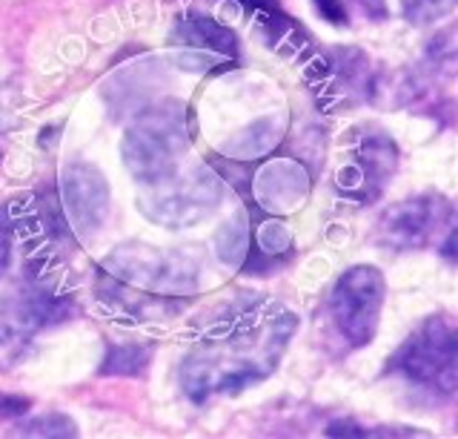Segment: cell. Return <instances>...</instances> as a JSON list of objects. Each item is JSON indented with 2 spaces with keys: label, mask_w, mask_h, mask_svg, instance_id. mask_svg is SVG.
<instances>
[{
  "label": "cell",
  "mask_w": 458,
  "mask_h": 439,
  "mask_svg": "<svg viewBox=\"0 0 458 439\" xmlns=\"http://www.w3.org/2000/svg\"><path fill=\"white\" fill-rule=\"evenodd\" d=\"M14 230H18V216L12 204H0V279L6 276L14 253Z\"/></svg>",
  "instance_id": "9a60e30c"
},
{
  "label": "cell",
  "mask_w": 458,
  "mask_h": 439,
  "mask_svg": "<svg viewBox=\"0 0 458 439\" xmlns=\"http://www.w3.org/2000/svg\"><path fill=\"white\" fill-rule=\"evenodd\" d=\"M347 161L338 167V193L369 204L384 193V184L393 178L398 164V150L390 135L381 130H355L347 138Z\"/></svg>",
  "instance_id": "ba28073f"
},
{
  "label": "cell",
  "mask_w": 458,
  "mask_h": 439,
  "mask_svg": "<svg viewBox=\"0 0 458 439\" xmlns=\"http://www.w3.org/2000/svg\"><path fill=\"white\" fill-rule=\"evenodd\" d=\"M12 434L14 436H78V425L72 422V417L47 414V417L23 419Z\"/></svg>",
  "instance_id": "5bb4252c"
},
{
  "label": "cell",
  "mask_w": 458,
  "mask_h": 439,
  "mask_svg": "<svg viewBox=\"0 0 458 439\" xmlns=\"http://www.w3.org/2000/svg\"><path fill=\"white\" fill-rule=\"evenodd\" d=\"M72 316V299L40 281H21L0 296V348H21L40 331Z\"/></svg>",
  "instance_id": "9c48e42d"
},
{
  "label": "cell",
  "mask_w": 458,
  "mask_h": 439,
  "mask_svg": "<svg viewBox=\"0 0 458 439\" xmlns=\"http://www.w3.org/2000/svg\"><path fill=\"white\" fill-rule=\"evenodd\" d=\"M386 374L404 379L427 396L453 400L458 388V328L450 314H433L419 322L386 362Z\"/></svg>",
  "instance_id": "3957f363"
},
{
  "label": "cell",
  "mask_w": 458,
  "mask_h": 439,
  "mask_svg": "<svg viewBox=\"0 0 458 439\" xmlns=\"http://www.w3.org/2000/svg\"><path fill=\"white\" fill-rule=\"evenodd\" d=\"M190 150V109L186 104L166 98L152 104L129 124L123 133L121 155L138 184L172 173Z\"/></svg>",
  "instance_id": "277c9868"
},
{
  "label": "cell",
  "mask_w": 458,
  "mask_h": 439,
  "mask_svg": "<svg viewBox=\"0 0 458 439\" xmlns=\"http://www.w3.org/2000/svg\"><path fill=\"white\" fill-rule=\"evenodd\" d=\"M169 47L178 66L192 69V73H212V69L229 66L238 61L241 52L238 38L229 26L209 15H198V12L178 18Z\"/></svg>",
  "instance_id": "30bf717a"
},
{
  "label": "cell",
  "mask_w": 458,
  "mask_h": 439,
  "mask_svg": "<svg viewBox=\"0 0 458 439\" xmlns=\"http://www.w3.org/2000/svg\"><path fill=\"white\" fill-rule=\"evenodd\" d=\"M295 328L298 319L272 302H247L226 310L183 357V393L192 402H209L215 396H238L255 388L276 374Z\"/></svg>",
  "instance_id": "6da1fadb"
},
{
  "label": "cell",
  "mask_w": 458,
  "mask_h": 439,
  "mask_svg": "<svg viewBox=\"0 0 458 439\" xmlns=\"http://www.w3.org/2000/svg\"><path fill=\"white\" fill-rule=\"evenodd\" d=\"M224 202V184L204 164L183 167L140 184L138 207L149 221L169 230H186L207 221Z\"/></svg>",
  "instance_id": "5b68a950"
},
{
  "label": "cell",
  "mask_w": 458,
  "mask_h": 439,
  "mask_svg": "<svg viewBox=\"0 0 458 439\" xmlns=\"http://www.w3.org/2000/svg\"><path fill=\"white\" fill-rule=\"evenodd\" d=\"M29 410V400L21 393H0V419H18Z\"/></svg>",
  "instance_id": "e0dca14e"
},
{
  "label": "cell",
  "mask_w": 458,
  "mask_h": 439,
  "mask_svg": "<svg viewBox=\"0 0 458 439\" xmlns=\"http://www.w3.org/2000/svg\"><path fill=\"white\" fill-rule=\"evenodd\" d=\"M61 212L66 228L89 238L109 219V181L95 164H69L61 173Z\"/></svg>",
  "instance_id": "8fae6325"
},
{
  "label": "cell",
  "mask_w": 458,
  "mask_h": 439,
  "mask_svg": "<svg viewBox=\"0 0 458 439\" xmlns=\"http://www.w3.org/2000/svg\"><path fill=\"white\" fill-rule=\"evenodd\" d=\"M152 359L149 345H118L106 350V359L100 365V376H138L147 371Z\"/></svg>",
  "instance_id": "7c38bea8"
},
{
  "label": "cell",
  "mask_w": 458,
  "mask_h": 439,
  "mask_svg": "<svg viewBox=\"0 0 458 439\" xmlns=\"http://www.w3.org/2000/svg\"><path fill=\"white\" fill-rule=\"evenodd\" d=\"M455 230V207L441 193H421L393 204L376 224V242L386 250H421Z\"/></svg>",
  "instance_id": "52a82bcc"
},
{
  "label": "cell",
  "mask_w": 458,
  "mask_h": 439,
  "mask_svg": "<svg viewBox=\"0 0 458 439\" xmlns=\"http://www.w3.org/2000/svg\"><path fill=\"white\" fill-rule=\"evenodd\" d=\"M100 276L112 288V296H132L138 307L161 310V302L178 307L200 288V259L183 247L126 242L104 259Z\"/></svg>",
  "instance_id": "7a4b0ae2"
},
{
  "label": "cell",
  "mask_w": 458,
  "mask_h": 439,
  "mask_svg": "<svg viewBox=\"0 0 458 439\" xmlns=\"http://www.w3.org/2000/svg\"><path fill=\"white\" fill-rule=\"evenodd\" d=\"M398 4L407 23L429 26V23H438L441 18H447L458 0H398Z\"/></svg>",
  "instance_id": "4fadbf2b"
},
{
  "label": "cell",
  "mask_w": 458,
  "mask_h": 439,
  "mask_svg": "<svg viewBox=\"0 0 458 439\" xmlns=\"http://www.w3.org/2000/svg\"><path fill=\"white\" fill-rule=\"evenodd\" d=\"M0 159H4V155H0Z\"/></svg>",
  "instance_id": "d6986e66"
},
{
  "label": "cell",
  "mask_w": 458,
  "mask_h": 439,
  "mask_svg": "<svg viewBox=\"0 0 458 439\" xmlns=\"http://www.w3.org/2000/svg\"><path fill=\"white\" fill-rule=\"evenodd\" d=\"M315 9H318V15L329 23L335 26H347L350 23V15H347V6H344V0H312Z\"/></svg>",
  "instance_id": "2e32d148"
},
{
  "label": "cell",
  "mask_w": 458,
  "mask_h": 439,
  "mask_svg": "<svg viewBox=\"0 0 458 439\" xmlns=\"http://www.w3.org/2000/svg\"><path fill=\"white\" fill-rule=\"evenodd\" d=\"M386 281L384 273L372 264H355L341 273L333 293H329V322L350 348L369 345L378 333L384 310Z\"/></svg>",
  "instance_id": "8992f818"
},
{
  "label": "cell",
  "mask_w": 458,
  "mask_h": 439,
  "mask_svg": "<svg viewBox=\"0 0 458 439\" xmlns=\"http://www.w3.org/2000/svg\"><path fill=\"white\" fill-rule=\"evenodd\" d=\"M358 4H361L367 15L376 18V21H381L386 15V0H358Z\"/></svg>",
  "instance_id": "ac0fdd59"
}]
</instances>
